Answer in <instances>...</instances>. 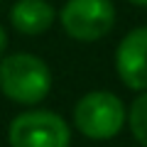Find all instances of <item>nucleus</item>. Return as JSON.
Masks as SVG:
<instances>
[{
  "label": "nucleus",
  "instance_id": "f257e3e1",
  "mask_svg": "<svg viewBox=\"0 0 147 147\" xmlns=\"http://www.w3.org/2000/svg\"><path fill=\"white\" fill-rule=\"evenodd\" d=\"M0 88L15 103L34 105L52 91V71L34 54H10L0 61Z\"/></svg>",
  "mask_w": 147,
  "mask_h": 147
},
{
  "label": "nucleus",
  "instance_id": "f03ea898",
  "mask_svg": "<svg viewBox=\"0 0 147 147\" xmlns=\"http://www.w3.org/2000/svg\"><path fill=\"white\" fill-rule=\"evenodd\" d=\"M74 125L88 140H110L125 125V105L110 91H91L74 108Z\"/></svg>",
  "mask_w": 147,
  "mask_h": 147
},
{
  "label": "nucleus",
  "instance_id": "7ed1b4c3",
  "mask_svg": "<svg viewBox=\"0 0 147 147\" xmlns=\"http://www.w3.org/2000/svg\"><path fill=\"white\" fill-rule=\"evenodd\" d=\"M7 142L12 147H69L71 132L66 120L52 110H27L10 123Z\"/></svg>",
  "mask_w": 147,
  "mask_h": 147
},
{
  "label": "nucleus",
  "instance_id": "20e7f679",
  "mask_svg": "<svg viewBox=\"0 0 147 147\" xmlns=\"http://www.w3.org/2000/svg\"><path fill=\"white\" fill-rule=\"evenodd\" d=\"M59 20L71 39L98 42L115 25V5L113 0H66Z\"/></svg>",
  "mask_w": 147,
  "mask_h": 147
},
{
  "label": "nucleus",
  "instance_id": "39448f33",
  "mask_svg": "<svg viewBox=\"0 0 147 147\" xmlns=\"http://www.w3.org/2000/svg\"><path fill=\"white\" fill-rule=\"evenodd\" d=\"M115 71L132 91H147V27H135L115 49Z\"/></svg>",
  "mask_w": 147,
  "mask_h": 147
},
{
  "label": "nucleus",
  "instance_id": "423d86ee",
  "mask_svg": "<svg viewBox=\"0 0 147 147\" xmlns=\"http://www.w3.org/2000/svg\"><path fill=\"white\" fill-rule=\"evenodd\" d=\"M57 10L47 0H17L10 10V22L20 34H44L54 25Z\"/></svg>",
  "mask_w": 147,
  "mask_h": 147
},
{
  "label": "nucleus",
  "instance_id": "0eeeda50",
  "mask_svg": "<svg viewBox=\"0 0 147 147\" xmlns=\"http://www.w3.org/2000/svg\"><path fill=\"white\" fill-rule=\"evenodd\" d=\"M127 123H130L132 137H135L142 147H147V91H142V93L132 100Z\"/></svg>",
  "mask_w": 147,
  "mask_h": 147
},
{
  "label": "nucleus",
  "instance_id": "6e6552de",
  "mask_svg": "<svg viewBox=\"0 0 147 147\" xmlns=\"http://www.w3.org/2000/svg\"><path fill=\"white\" fill-rule=\"evenodd\" d=\"M5 49H7V32H5V27L0 25V57H3Z\"/></svg>",
  "mask_w": 147,
  "mask_h": 147
},
{
  "label": "nucleus",
  "instance_id": "1a4fd4ad",
  "mask_svg": "<svg viewBox=\"0 0 147 147\" xmlns=\"http://www.w3.org/2000/svg\"><path fill=\"white\" fill-rule=\"evenodd\" d=\"M127 3H132V5H140V7H147V0H127Z\"/></svg>",
  "mask_w": 147,
  "mask_h": 147
}]
</instances>
